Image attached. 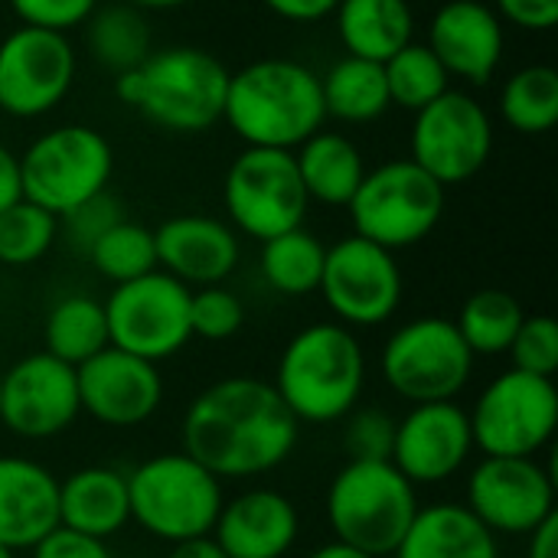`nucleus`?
Here are the masks:
<instances>
[{"instance_id":"nucleus-35","label":"nucleus","mask_w":558,"mask_h":558,"mask_svg":"<svg viewBox=\"0 0 558 558\" xmlns=\"http://www.w3.org/2000/svg\"><path fill=\"white\" fill-rule=\"evenodd\" d=\"M92 262V268L111 281V284H124L134 281L147 271L157 268V245H154V229L134 222V219H121L118 226H111L85 255Z\"/></svg>"},{"instance_id":"nucleus-11","label":"nucleus","mask_w":558,"mask_h":558,"mask_svg":"<svg viewBox=\"0 0 558 558\" xmlns=\"http://www.w3.org/2000/svg\"><path fill=\"white\" fill-rule=\"evenodd\" d=\"M222 203L229 226L255 242L301 229L311 209L294 154L268 147H245L229 163L222 180Z\"/></svg>"},{"instance_id":"nucleus-22","label":"nucleus","mask_w":558,"mask_h":558,"mask_svg":"<svg viewBox=\"0 0 558 558\" xmlns=\"http://www.w3.org/2000/svg\"><path fill=\"white\" fill-rule=\"evenodd\" d=\"M301 536L294 500L275 487H248L222 504L213 539L226 558H288Z\"/></svg>"},{"instance_id":"nucleus-24","label":"nucleus","mask_w":558,"mask_h":558,"mask_svg":"<svg viewBox=\"0 0 558 558\" xmlns=\"http://www.w3.org/2000/svg\"><path fill=\"white\" fill-rule=\"evenodd\" d=\"M131 523L128 474L92 464L59 481V526L92 539H111Z\"/></svg>"},{"instance_id":"nucleus-46","label":"nucleus","mask_w":558,"mask_h":558,"mask_svg":"<svg viewBox=\"0 0 558 558\" xmlns=\"http://www.w3.org/2000/svg\"><path fill=\"white\" fill-rule=\"evenodd\" d=\"M526 558H558V513L549 517L539 530L530 533Z\"/></svg>"},{"instance_id":"nucleus-36","label":"nucleus","mask_w":558,"mask_h":558,"mask_svg":"<svg viewBox=\"0 0 558 558\" xmlns=\"http://www.w3.org/2000/svg\"><path fill=\"white\" fill-rule=\"evenodd\" d=\"M59 239V219L29 199H20L0 213V265L26 268L43 262Z\"/></svg>"},{"instance_id":"nucleus-43","label":"nucleus","mask_w":558,"mask_h":558,"mask_svg":"<svg viewBox=\"0 0 558 558\" xmlns=\"http://www.w3.org/2000/svg\"><path fill=\"white\" fill-rule=\"evenodd\" d=\"M497 16L526 33H549L558 23V0H494Z\"/></svg>"},{"instance_id":"nucleus-4","label":"nucleus","mask_w":558,"mask_h":558,"mask_svg":"<svg viewBox=\"0 0 558 558\" xmlns=\"http://www.w3.org/2000/svg\"><path fill=\"white\" fill-rule=\"evenodd\" d=\"M298 425L343 422L366 389V353L343 324H311L298 330L268 379Z\"/></svg>"},{"instance_id":"nucleus-1","label":"nucleus","mask_w":558,"mask_h":558,"mask_svg":"<svg viewBox=\"0 0 558 558\" xmlns=\"http://www.w3.org/2000/svg\"><path fill=\"white\" fill-rule=\"evenodd\" d=\"M180 438V451L219 481H252L294 454L301 425L268 379L226 376L186 405Z\"/></svg>"},{"instance_id":"nucleus-33","label":"nucleus","mask_w":558,"mask_h":558,"mask_svg":"<svg viewBox=\"0 0 558 558\" xmlns=\"http://www.w3.org/2000/svg\"><path fill=\"white\" fill-rule=\"evenodd\" d=\"M523 317H526V311L520 307V301L510 291L484 288V291H474L461 304L454 327L474 356H504L510 350Z\"/></svg>"},{"instance_id":"nucleus-30","label":"nucleus","mask_w":558,"mask_h":558,"mask_svg":"<svg viewBox=\"0 0 558 558\" xmlns=\"http://www.w3.org/2000/svg\"><path fill=\"white\" fill-rule=\"evenodd\" d=\"M108 347V317L98 298L65 294L49 307L43 324V350L49 356L69 366H82Z\"/></svg>"},{"instance_id":"nucleus-6","label":"nucleus","mask_w":558,"mask_h":558,"mask_svg":"<svg viewBox=\"0 0 558 558\" xmlns=\"http://www.w3.org/2000/svg\"><path fill=\"white\" fill-rule=\"evenodd\" d=\"M131 523L157 543L213 536L226 504L222 481L186 451H167L141 461L128 474Z\"/></svg>"},{"instance_id":"nucleus-14","label":"nucleus","mask_w":558,"mask_h":558,"mask_svg":"<svg viewBox=\"0 0 558 558\" xmlns=\"http://www.w3.org/2000/svg\"><path fill=\"white\" fill-rule=\"evenodd\" d=\"M317 291L327 311L337 317V324L350 330H363L396 317L405 298V278L396 252L369 239L347 235L327 245Z\"/></svg>"},{"instance_id":"nucleus-13","label":"nucleus","mask_w":558,"mask_h":558,"mask_svg":"<svg viewBox=\"0 0 558 558\" xmlns=\"http://www.w3.org/2000/svg\"><path fill=\"white\" fill-rule=\"evenodd\" d=\"M494 154V118L464 88H448L441 98L415 111L409 134V160L435 177L445 190L474 180Z\"/></svg>"},{"instance_id":"nucleus-39","label":"nucleus","mask_w":558,"mask_h":558,"mask_svg":"<svg viewBox=\"0 0 558 558\" xmlns=\"http://www.w3.org/2000/svg\"><path fill=\"white\" fill-rule=\"evenodd\" d=\"M396 445V418L386 409H353L343 418L347 461H389Z\"/></svg>"},{"instance_id":"nucleus-44","label":"nucleus","mask_w":558,"mask_h":558,"mask_svg":"<svg viewBox=\"0 0 558 558\" xmlns=\"http://www.w3.org/2000/svg\"><path fill=\"white\" fill-rule=\"evenodd\" d=\"M262 3L284 23H317L330 16L340 0H262Z\"/></svg>"},{"instance_id":"nucleus-47","label":"nucleus","mask_w":558,"mask_h":558,"mask_svg":"<svg viewBox=\"0 0 558 558\" xmlns=\"http://www.w3.org/2000/svg\"><path fill=\"white\" fill-rule=\"evenodd\" d=\"M167 558H226V553L219 549V543L213 536H199V539L173 543Z\"/></svg>"},{"instance_id":"nucleus-9","label":"nucleus","mask_w":558,"mask_h":558,"mask_svg":"<svg viewBox=\"0 0 558 558\" xmlns=\"http://www.w3.org/2000/svg\"><path fill=\"white\" fill-rule=\"evenodd\" d=\"M477 356L461 340L448 317H415L399 324L379 353L383 383L409 405L454 402L471 376Z\"/></svg>"},{"instance_id":"nucleus-51","label":"nucleus","mask_w":558,"mask_h":558,"mask_svg":"<svg viewBox=\"0 0 558 558\" xmlns=\"http://www.w3.org/2000/svg\"><path fill=\"white\" fill-rule=\"evenodd\" d=\"M0 3H7V0H0Z\"/></svg>"},{"instance_id":"nucleus-17","label":"nucleus","mask_w":558,"mask_h":558,"mask_svg":"<svg viewBox=\"0 0 558 558\" xmlns=\"http://www.w3.org/2000/svg\"><path fill=\"white\" fill-rule=\"evenodd\" d=\"M82 415L75 366L46 350L16 360L0 373V425L23 441H49Z\"/></svg>"},{"instance_id":"nucleus-8","label":"nucleus","mask_w":558,"mask_h":558,"mask_svg":"<svg viewBox=\"0 0 558 558\" xmlns=\"http://www.w3.org/2000/svg\"><path fill=\"white\" fill-rule=\"evenodd\" d=\"M114 173L111 141L88 124H59L43 131L20 154L23 199L56 219L108 190Z\"/></svg>"},{"instance_id":"nucleus-32","label":"nucleus","mask_w":558,"mask_h":558,"mask_svg":"<svg viewBox=\"0 0 558 558\" xmlns=\"http://www.w3.org/2000/svg\"><path fill=\"white\" fill-rule=\"evenodd\" d=\"M504 124L517 134L539 137L558 124V72L546 62L517 69L497 98Z\"/></svg>"},{"instance_id":"nucleus-21","label":"nucleus","mask_w":558,"mask_h":558,"mask_svg":"<svg viewBox=\"0 0 558 558\" xmlns=\"http://www.w3.org/2000/svg\"><path fill=\"white\" fill-rule=\"evenodd\" d=\"M157 268L186 284L190 291L222 284L242 262L239 232L216 216L183 213L170 216L154 229Z\"/></svg>"},{"instance_id":"nucleus-10","label":"nucleus","mask_w":558,"mask_h":558,"mask_svg":"<svg viewBox=\"0 0 558 558\" xmlns=\"http://www.w3.org/2000/svg\"><path fill=\"white\" fill-rule=\"evenodd\" d=\"M468 418L484 458H536L556 438V383L510 366L481 389Z\"/></svg>"},{"instance_id":"nucleus-45","label":"nucleus","mask_w":558,"mask_h":558,"mask_svg":"<svg viewBox=\"0 0 558 558\" xmlns=\"http://www.w3.org/2000/svg\"><path fill=\"white\" fill-rule=\"evenodd\" d=\"M23 199V180H20V154H13L7 144H0V213Z\"/></svg>"},{"instance_id":"nucleus-15","label":"nucleus","mask_w":558,"mask_h":558,"mask_svg":"<svg viewBox=\"0 0 558 558\" xmlns=\"http://www.w3.org/2000/svg\"><path fill=\"white\" fill-rule=\"evenodd\" d=\"M78 75L69 33L16 26L0 39V114L33 121L56 111Z\"/></svg>"},{"instance_id":"nucleus-26","label":"nucleus","mask_w":558,"mask_h":558,"mask_svg":"<svg viewBox=\"0 0 558 558\" xmlns=\"http://www.w3.org/2000/svg\"><path fill=\"white\" fill-rule=\"evenodd\" d=\"M347 56L386 62L415 39V10L409 0H340L330 13Z\"/></svg>"},{"instance_id":"nucleus-5","label":"nucleus","mask_w":558,"mask_h":558,"mask_svg":"<svg viewBox=\"0 0 558 558\" xmlns=\"http://www.w3.org/2000/svg\"><path fill=\"white\" fill-rule=\"evenodd\" d=\"M418 507V487L392 461H347L324 497L333 539L373 558L399 549Z\"/></svg>"},{"instance_id":"nucleus-41","label":"nucleus","mask_w":558,"mask_h":558,"mask_svg":"<svg viewBox=\"0 0 558 558\" xmlns=\"http://www.w3.org/2000/svg\"><path fill=\"white\" fill-rule=\"evenodd\" d=\"M23 26L72 33L101 7V0H7Z\"/></svg>"},{"instance_id":"nucleus-50","label":"nucleus","mask_w":558,"mask_h":558,"mask_svg":"<svg viewBox=\"0 0 558 558\" xmlns=\"http://www.w3.org/2000/svg\"><path fill=\"white\" fill-rule=\"evenodd\" d=\"M0 558H16V553H10L7 546H0Z\"/></svg>"},{"instance_id":"nucleus-20","label":"nucleus","mask_w":558,"mask_h":558,"mask_svg":"<svg viewBox=\"0 0 558 558\" xmlns=\"http://www.w3.org/2000/svg\"><path fill=\"white\" fill-rule=\"evenodd\" d=\"M425 46L451 78L487 85L507 52V23L484 0H445L428 23Z\"/></svg>"},{"instance_id":"nucleus-18","label":"nucleus","mask_w":558,"mask_h":558,"mask_svg":"<svg viewBox=\"0 0 558 558\" xmlns=\"http://www.w3.org/2000/svg\"><path fill=\"white\" fill-rule=\"evenodd\" d=\"M474 451L468 409L458 402H422L396 418L389 461L415 487H438L458 477Z\"/></svg>"},{"instance_id":"nucleus-40","label":"nucleus","mask_w":558,"mask_h":558,"mask_svg":"<svg viewBox=\"0 0 558 558\" xmlns=\"http://www.w3.org/2000/svg\"><path fill=\"white\" fill-rule=\"evenodd\" d=\"M124 219V209L121 203L105 190L92 199H85L82 206L69 209L65 216H59V232L65 235V242L78 252V255H88V248L111 229Z\"/></svg>"},{"instance_id":"nucleus-37","label":"nucleus","mask_w":558,"mask_h":558,"mask_svg":"<svg viewBox=\"0 0 558 558\" xmlns=\"http://www.w3.org/2000/svg\"><path fill=\"white\" fill-rule=\"evenodd\" d=\"M190 327H193V337L222 343L245 327V304L226 284L196 288L190 294Z\"/></svg>"},{"instance_id":"nucleus-23","label":"nucleus","mask_w":558,"mask_h":558,"mask_svg":"<svg viewBox=\"0 0 558 558\" xmlns=\"http://www.w3.org/2000/svg\"><path fill=\"white\" fill-rule=\"evenodd\" d=\"M59 526V477L20 454H0V546L29 553Z\"/></svg>"},{"instance_id":"nucleus-3","label":"nucleus","mask_w":558,"mask_h":558,"mask_svg":"<svg viewBox=\"0 0 558 558\" xmlns=\"http://www.w3.org/2000/svg\"><path fill=\"white\" fill-rule=\"evenodd\" d=\"M229 69L203 46H163L114 78L124 108L170 134H206L222 121Z\"/></svg>"},{"instance_id":"nucleus-25","label":"nucleus","mask_w":558,"mask_h":558,"mask_svg":"<svg viewBox=\"0 0 558 558\" xmlns=\"http://www.w3.org/2000/svg\"><path fill=\"white\" fill-rule=\"evenodd\" d=\"M392 558H500V539L464 504L418 507Z\"/></svg>"},{"instance_id":"nucleus-16","label":"nucleus","mask_w":558,"mask_h":558,"mask_svg":"<svg viewBox=\"0 0 558 558\" xmlns=\"http://www.w3.org/2000/svg\"><path fill=\"white\" fill-rule=\"evenodd\" d=\"M464 507L497 539L530 536L556 517V471L539 458H481L468 474Z\"/></svg>"},{"instance_id":"nucleus-49","label":"nucleus","mask_w":558,"mask_h":558,"mask_svg":"<svg viewBox=\"0 0 558 558\" xmlns=\"http://www.w3.org/2000/svg\"><path fill=\"white\" fill-rule=\"evenodd\" d=\"M121 3H131L137 7L141 13H157V10H177V7H186L193 0H121Z\"/></svg>"},{"instance_id":"nucleus-38","label":"nucleus","mask_w":558,"mask_h":558,"mask_svg":"<svg viewBox=\"0 0 558 558\" xmlns=\"http://www.w3.org/2000/svg\"><path fill=\"white\" fill-rule=\"evenodd\" d=\"M507 353L513 369L553 379L558 373V324L549 314H526Z\"/></svg>"},{"instance_id":"nucleus-7","label":"nucleus","mask_w":558,"mask_h":558,"mask_svg":"<svg viewBox=\"0 0 558 558\" xmlns=\"http://www.w3.org/2000/svg\"><path fill=\"white\" fill-rule=\"evenodd\" d=\"M445 186L409 157L366 170L360 190L347 203L353 235L389 252L425 242L445 216Z\"/></svg>"},{"instance_id":"nucleus-12","label":"nucleus","mask_w":558,"mask_h":558,"mask_svg":"<svg viewBox=\"0 0 558 558\" xmlns=\"http://www.w3.org/2000/svg\"><path fill=\"white\" fill-rule=\"evenodd\" d=\"M190 294L193 291L186 284L160 268L114 284L108 301H101L111 347L147 363H163L177 356L193 340Z\"/></svg>"},{"instance_id":"nucleus-28","label":"nucleus","mask_w":558,"mask_h":558,"mask_svg":"<svg viewBox=\"0 0 558 558\" xmlns=\"http://www.w3.org/2000/svg\"><path fill=\"white\" fill-rule=\"evenodd\" d=\"M320 95H324L327 121L333 118L343 124H373L392 108L383 62H369L356 56L337 59L320 75Z\"/></svg>"},{"instance_id":"nucleus-31","label":"nucleus","mask_w":558,"mask_h":558,"mask_svg":"<svg viewBox=\"0 0 558 558\" xmlns=\"http://www.w3.org/2000/svg\"><path fill=\"white\" fill-rule=\"evenodd\" d=\"M324 258H327V245L301 226L262 242L258 271L271 291L284 298H307L320 288Z\"/></svg>"},{"instance_id":"nucleus-27","label":"nucleus","mask_w":558,"mask_h":558,"mask_svg":"<svg viewBox=\"0 0 558 558\" xmlns=\"http://www.w3.org/2000/svg\"><path fill=\"white\" fill-rule=\"evenodd\" d=\"M294 163H298L307 199L330 206V209L347 206L366 177V160L356 141L330 128H320L317 134H311L294 150Z\"/></svg>"},{"instance_id":"nucleus-29","label":"nucleus","mask_w":558,"mask_h":558,"mask_svg":"<svg viewBox=\"0 0 558 558\" xmlns=\"http://www.w3.org/2000/svg\"><path fill=\"white\" fill-rule=\"evenodd\" d=\"M85 46H88V56L114 78L131 72L154 49L147 13H141L131 3H121V0L98 7L85 20Z\"/></svg>"},{"instance_id":"nucleus-48","label":"nucleus","mask_w":558,"mask_h":558,"mask_svg":"<svg viewBox=\"0 0 558 558\" xmlns=\"http://www.w3.org/2000/svg\"><path fill=\"white\" fill-rule=\"evenodd\" d=\"M307 558H373V556H366V553H360V549H353V546H343V543L330 539V543L317 546V549H314Z\"/></svg>"},{"instance_id":"nucleus-42","label":"nucleus","mask_w":558,"mask_h":558,"mask_svg":"<svg viewBox=\"0 0 558 558\" xmlns=\"http://www.w3.org/2000/svg\"><path fill=\"white\" fill-rule=\"evenodd\" d=\"M29 553L33 558H114L105 539H92L65 526H56L52 533H46Z\"/></svg>"},{"instance_id":"nucleus-19","label":"nucleus","mask_w":558,"mask_h":558,"mask_svg":"<svg viewBox=\"0 0 558 558\" xmlns=\"http://www.w3.org/2000/svg\"><path fill=\"white\" fill-rule=\"evenodd\" d=\"M75 376L82 412L105 428H141L163 405V376L157 363L124 350H101L75 366Z\"/></svg>"},{"instance_id":"nucleus-2","label":"nucleus","mask_w":558,"mask_h":558,"mask_svg":"<svg viewBox=\"0 0 558 558\" xmlns=\"http://www.w3.org/2000/svg\"><path fill=\"white\" fill-rule=\"evenodd\" d=\"M222 121L245 147L294 154L327 124L320 72L284 56L255 59L229 72Z\"/></svg>"},{"instance_id":"nucleus-34","label":"nucleus","mask_w":558,"mask_h":558,"mask_svg":"<svg viewBox=\"0 0 558 558\" xmlns=\"http://www.w3.org/2000/svg\"><path fill=\"white\" fill-rule=\"evenodd\" d=\"M383 72H386V88H389L392 108H405L412 114L451 88L448 69L438 62V56L425 43H415V39L409 46H402L396 56H389L383 62Z\"/></svg>"}]
</instances>
